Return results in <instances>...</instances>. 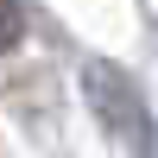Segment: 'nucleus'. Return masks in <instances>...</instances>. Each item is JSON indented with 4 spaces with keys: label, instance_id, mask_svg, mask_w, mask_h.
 <instances>
[{
    "label": "nucleus",
    "instance_id": "obj_1",
    "mask_svg": "<svg viewBox=\"0 0 158 158\" xmlns=\"http://www.w3.org/2000/svg\"><path fill=\"white\" fill-rule=\"evenodd\" d=\"M89 108L101 114V127H108L120 146H139V139L152 133V120H146V101H139V82L127 70H114V63H89Z\"/></svg>",
    "mask_w": 158,
    "mask_h": 158
},
{
    "label": "nucleus",
    "instance_id": "obj_2",
    "mask_svg": "<svg viewBox=\"0 0 158 158\" xmlns=\"http://www.w3.org/2000/svg\"><path fill=\"white\" fill-rule=\"evenodd\" d=\"M25 32V0H0V51H13Z\"/></svg>",
    "mask_w": 158,
    "mask_h": 158
}]
</instances>
